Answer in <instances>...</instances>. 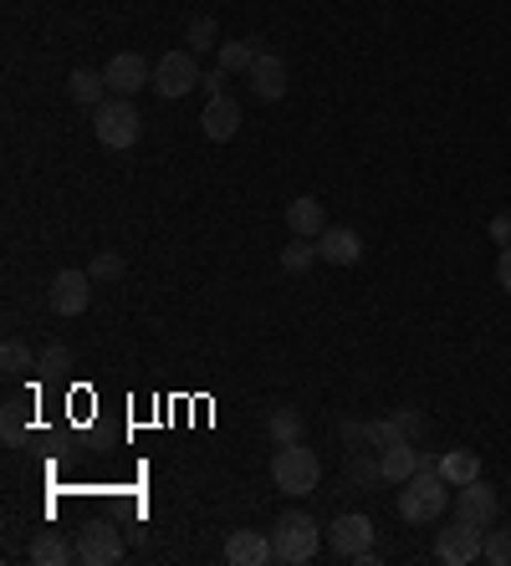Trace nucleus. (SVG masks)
<instances>
[{
    "mask_svg": "<svg viewBox=\"0 0 511 566\" xmlns=\"http://www.w3.org/2000/svg\"><path fill=\"white\" fill-rule=\"evenodd\" d=\"M286 230L292 235H307V240H317L327 230V214H323V205L312 195H296L292 205H286Z\"/></svg>",
    "mask_w": 511,
    "mask_h": 566,
    "instance_id": "obj_18",
    "label": "nucleus"
},
{
    "mask_svg": "<svg viewBox=\"0 0 511 566\" xmlns=\"http://www.w3.org/2000/svg\"><path fill=\"white\" fill-rule=\"evenodd\" d=\"M267 434L277 439V444H302V434H307V419L296 409H286V403H277V409L267 413Z\"/></svg>",
    "mask_w": 511,
    "mask_h": 566,
    "instance_id": "obj_20",
    "label": "nucleus"
},
{
    "mask_svg": "<svg viewBox=\"0 0 511 566\" xmlns=\"http://www.w3.org/2000/svg\"><path fill=\"white\" fill-rule=\"evenodd\" d=\"M103 77H108L113 97H138L144 87H154V66H148L138 52H118L108 66H103Z\"/></svg>",
    "mask_w": 511,
    "mask_h": 566,
    "instance_id": "obj_10",
    "label": "nucleus"
},
{
    "mask_svg": "<svg viewBox=\"0 0 511 566\" xmlns=\"http://www.w3.org/2000/svg\"><path fill=\"white\" fill-rule=\"evenodd\" d=\"M226 562L230 566H271L277 562V546H271L267 531H230Z\"/></svg>",
    "mask_w": 511,
    "mask_h": 566,
    "instance_id": "obj_12",
    "label": "nucleus"
},
{
    "mask_svg": "<svg viewBox=\"0 0 511 566\" xmlns=\"http://www.w3.org/2000/svg\"><path fill=\"white\" fill-rule=\"evenodd\" d=\"M93 133H97V144L113 148V154L134 148L138 133H144V118H138L134 97H103V103L93 107Z\"/></svg>",
    "mask_w": 511,
    "mask_h": 566,
    "instance_id": "obj_2",
    "label": "nucleus"
},
{
    "mask_svg": "<svg viewBox=\"0 0 511 566\" xmlns=\"http://www.w3.org/2000/svg\"><path fill=\"white\" fill-rule=\"evenodd\" d=\"M226 77H230L226 66H216V72H205V77H200V87H205L210 97H220V93H226Z\"/></svg>",
    "mask_w": 511,
    "mask_h": 566,
    "instance_id": "obj_34",
    "label": "nucleus"
},
{
    "mask_svg": "<svg viewBox=\"0 0 511 566\" xmlns=\"http://www.w3.org/2000/svg\"><path fill=\"white\" fill-rule=\"evenodd\" d=\"M497 286L511 296V245H501V255H497Z\"/></svg>",
    "mask_w": 511,
    "mask_h": 566,
    "instance_id": "obj_33",
    "label": "nucleus"
},
{
    "mask_svg": "<svg viewBox=\"0 0 511 566\" xmlns=\"http://www.w3.org/2000/svg\"><path fill=\"white\" fill-rule=\"evenodd\" d=\"M271 546H277V562H282V566H307L312 556H317V521H312L307 511L277 515Z\"/></svg>",
    "mask_w": 511,
    "mask_h": 566,
    "instance_id": "obj_4",
    "label": "nucleus"
},
{
    "mask_svg": "<svg viewBox=\"0 0 511 566\" xmlns=\"http://www.w3.org/2000/svg\"><path fill=\"white\" fill-rule=\"evenodd\" d=\"M327 546H333V556L364 562L374 552V521L368 515H337L333 526H327Z\"/></svg>",
    "mask_w": 511,
    "mask_h": 566,
    "instance_id": "obj_9",
    "label": "nucleus"
},
{
    "mask_svg": "<svg viewBox=\"0 0 511 566\" xmlns=\"http://www.w3.org/2000/svg\"><path fill=\"white\" fill-rule=\"evenodd\" d=\"M440 474H445V485H471V480H481V460H476L471 449H445Z\"/></svg>",
    "mask_w": 511,
    "mask_h": 566,
    "instance_id": "obj_19",
    "label": "nucleus"
},
{
    "mask_svg": "<svg viewBox=\"0 0 511 566\" xmlns=\"http://www.w3.org/2000/svg\"><path fill=\"white\" fill-rule=\"evenodd\" d=\"M36 368H41V373H46V378H62V373H67V368H72V353H67V347H62V343H52V347H41V353H36Z\"/></svg>",
    "mask_w": 511,
    "mask_h": 566,
    "instance_id": "obj_29",
    "label": "nucleus"
},
{
    "mask_svg": "<svg viewBox=\"0 0 511 566\" xmlns=\"http://www.w3.org/2000/svg\"><path fill=\"white\" fill-rule=\"evenodd\" d=\"M67 93H72V103H82V107H97L103 97H113L108 93V77H103V72H87V66H77V72H72Z\"/></svg>",
    "mask_w": 511,
    "mask_h": 566,
    "instance_id": "obj_21",
    "label": "nucleus"
},
{
    "mask_svg": "<svg viewBox=\"0 0 511 566\" xmlns=\"http://www.w3.org/2000/svg\"><path fill=\"white\" fill-rule=\"evenodd\" d=\"M255 56H261L255 36H246V41H220V66H226V72H251Z\"/></svg>",
    "mask_w": 511,
    "mask_h": 566,
    "instance_id": "obj_23",
    "label": "nucleus"
},
{
    "mask_svg": "<svg viewBox=\"0 0 511 566\" xmlns=\"http://www.w3.org/2000/svg\"><path fill=\"white\" fill-rule=\"evenodd\" d=\"M72 556H77V546H72L62 531H36L27 546V562L31 566H67Z\"/></svg>",
    "mask_w": 511,
    "mask_h": 566,
    "instance_id": "obj_17",
    "label": "nucleus"
},
{
    "mask_svg": "<svg viewBox=\"0 0 511 566\" xmlns=\"http://www.w3.org/2000/svg\"><path fill=\"white\" fill-rule=\"evenodd\" d=\"M312 261H323V255H317V240H307V235H296L292 245L282 251V271H286V276H302Z\"/></svg>",
    "mask_w": 511,
    "mask_h": 566,
    "instance_id": "obj_24",
    "label": "nucleus"
},
{
    "mask_svg": "<svg viewBox=\"0 0 511 566\" xmlns=\"http://www.w3.org/2000/svg\"><path fill=\"white\" fill-rule=\"evenodd\" d=\"M77 562L82 566H113V562H123L118 526H108V521H93V526L77 536Z\"/></svg>",
    "mask_w": 511,
    "mask_h": 566,
    "instance_id": "obj_11",
    "label": "nucleus"
},
{
    "mask_svg": "<svg viewBox=\"0 0 511 566\" xmlns=\"http://www.w3.org/2000/svg\"><path fill=\"white\" fill-rule=\"evenodd\" d=\"M481 541H486V531L450 515V526H440V536H435V556L445 566H471V562H481Z\"/></svg>",
    "mask_w": 511,
    "mask_h": 566,
    "instance_id": "obj_8",
    "label": "nucleus"
},
{
    "mask_svg": "<svg viewBox=\"0 0 511 566\" xmlns=\"http://www.w3.org/2000/svg\"><path fill=\"white\" fill-rule=\"evenodd\" d=\"M445 511H450V495H445L440 464H425V470L409 474L399 485V521L404 526H435Z\"/></svg>",
    "mask_w": 511,
    "mask_h": 566,
    "instance_id": "obj_1",
    "label": "nucleus"
},
{
    "mask_svg": "<svg viewBox=\"0 0 511 566\" xmlns=\"http://www.w3.org/2000/svg\"><path fill=\"white\" fill-rule=\"evenodd\" d=\"M378 470H384V485H404L409 474L425 470V454H419L409 439H399V444L389 449H378Z\"/></svg>",
    "mask_w": 511,
    "mask_h": 566,
    "instance_id": "obj_16",
    "label": "nucleus"
},
{
    "mask_svg": "<svg viewBox=\"0 0 511 566\" xmlns=\"http://www.w3.org/2000/svg\"><path fill=\"white\" fill-rule=\"evenodd\" d=\"M200 56L189 52V46H179V52H164L159 62H154V93L159 97H185L200 87Z\"/></svg>",
    "mask_w": 511,
    "mask_h": 566,
    "instance_id": "obj_5",
    "label": "nucleus"
},
{
    "mask_svg": "<svg viewBox=\"0 0 511 566\" xmlns=\"http://www.w3.org/2000/svg\"><path fill=\"white\" fill-rule=\"evenodd\" d=\"M87 276H93V281H118V276H123V255H113V251L93 255V265H87Z\"/></svg>",
    "mask_w": 511,
    "mask_h": 566,
    "instance_id": "obj_30",
    "label": "nucleus"
},
{
    "mask_svg": "<svg viewBox=\"0 0 511 566\" xmlns=\"http://www.w3.org/2000/svg\"><path fill=\"white\" fill-rule=\"evenodd\" d=\"M93 286L97 281L87 276V271H56L52 286H46V306H52L56 316H82L87 302H93Z\"/></svg>",
    "mask_w": 511,
    "mask_h": 566,
    "instance_id": "obj_7",
    "label": "nucleus"
},
{
    "mask_svg": "<svg viewBox=\"0 0 511 566\" xmlns=\"http://www.w3.org/2000/svg\"><path fill=\"white\" fill-rule=\"evenodd\" d=\"M246 82H251V93L261 97V103H277V97L286 93V62L277 52H261L251 62V72H246Z\"/></svg>",
    "mask_w": 511,
    "mask_h": 566,
    "instance_id": "obj_14",
    "label": "nucleus"
},
{
    "mask_svg": "<svg viewBox=\"0 0 511 566\" xmlns=\"http://www.w3.org/2000/svg\"><path fill=\"white\" fill-rule=\"evenodd\" d=\"M481 562H491V566H511V531H486V541H481Z\"/></svg>",
    "mask_w": 511,
    "mask_h": 566,
    "instance_id": "obj_25",
    "label": "nucleus"
},
{
    "mask_svg": "<svg viewBox=\"0 0 511 566\" xmlns=\"http://www.w3.org/2000/svg\"><path fill=\"white\" fill-rule=\"evenodd\" d=\"M185 41H189V52H195V56L210 52V46H216V21H210V15H195V21H189V31H185Z\"/></svg>",
    "mask_w": 511,
    "mask_h": 566,
    "instance_id": "obj_28",
    "label": "nucleus"
},
{
    "mask_svg": "<svg viewBox=\"0 0 511 566\" xmlns=\"http://www.w3.org/2000/svg\"><path fill=\"white\" fill-rule=\"evenodd\" d=\"M399 423L394 419H374V423H364V449H389V444H399Z\"/></svg>",
    "mask_w": 511,
    "mask_h": 566,
    "instance_id": "obj_26",
    "label": "nucleus"
},
{
    "mask_svg": "<svg viewBox=\"0 0 511 566\" xmlns=\"http://www.w3.org/2000/svg\"><path fill=\"white\" fill-rule=\"evenodd\" d=\"M0 363H6V373H27V368H36V357H31V347L21 343V337H6V347H0Z\"/></svg>",
    "mask_w": 511,
    "mask_h": 566,
    "instance_id": "obj_27",
    "label": "nucleus"
},
{
    "mask_svg": "<svg viewBox=\"0 0 511 566\" xmlns=\"http://www.w3.org/2000/svg\"><path fill=\"white\" fill-rule=\"evenodd\" d=\"M486 235L497 240V245H511V214H497V220H491V230H486Z\"/></svg>",
    "mask_w": 511,
    "mask_h": 566,
    "instance_id": "obj_35",
    "label": "nucleus"
},
{
    "mask_svg": "<svg viewBox=\"0 0 511 566\" xmlns=\"http://www.w3.org/2000/svg\"><path fill=\"white\" fill-rule=\"evenodd\" d=\"M450 515H456V521H466V526H476V531H491V526H497V515H501L497 490L481 485V480H471V485H456Z\"/></svg>",
    "mask_w": 511,
    "mask_h": 566,
    "instance_id": "obj_6",
    "label": "nucleus"
},
{
    "mask_svg": "<svg viewBox=\"0 0 511 566\" xmlns=\"http://www.w3.org/2000/svg\"><path fill=\"white\" fill-rule=\"evenodd\" d=\"M348 485H384V470H378V449H348Z\"/></svg>",
    "mask_w": 511,
    "mask_h": 566,
    "instance_id": "obj_22",
    "label": "nucleus"
},
{
    "mask_svg": "<svg viewBox=\"0 0 511 566\" xmlns=\"http://www.w3.org/2000/svg\"><path fill=\"white\" fill-rule=\"evenodd\" d=\"M200 128H205V138H216V144L236 138V133H241V107H236V97H230V93L210 97V103H205V113H200Z\"/></svg>",
    "mask_w": 511,
    "mask_h": 566,
    "instance_id": "obj_15",
    "label": "nucleus"
},
{
    "mask_svg": "<svg viewBox=\"0 0 511 566\" xmlns=\"http://www.w3.org/2000/svg\"><path fill=\"white\" fill-rule=\"evenodd\" d=\"M271 480H277L282 495H312L317 480H323V464H317V454H312L307 444H277V454H271Z\"/></svg>",
    "mask_w": 511,
    "mask_h": 566,
    "instance_id": "obj_3",
    "label": "nucleus"
},
{
    "mask_svg": "<svg viewBox=\"0 0 511 566\" xmlns=\"http://www.w3.org/2000/svg\"><path fill=\"white\" fill-rule=\"evenodd\" d=\"M317 255H323L327 265H358L364 261V240H358V230H348V224H327L323 235H317Z\"/></svg>",
    "mask_w": 511,
    "mask_h": 566,
    "instance_id": "obj_13",
    "label": "nucleus"
},
{
    "mask_svg": "<svg viewBox=\"0 0 511 566\" xmlns=\"http://www.w3.org/2000/svg\"><path fill=\"white\" fill-rule=\"evenodd\" d=\"M389 419L399 423V434H404V439H419V434H425V413H419V409H394Z\"/></svg>",
    "mask_w": 511,
    "mask_h": 566,
    "instance_id": "obj_31",
    "label": "nucleus"
},
{
    "mask_svg": "<svg viewBox=\"0 0 511 566\" xmlns=\"http://www.w3.org/2000/svg\"><path fill=\"white\" fill-rule=\"evenodd\" d=\"M27 439V419H21V403H6V444H21Z\"/></svg>",
    "mask_w": 511,
    "mask_h": 566,
    "instance_id": "obj_32",
    "label": "nucleus"
}]
</instances>
